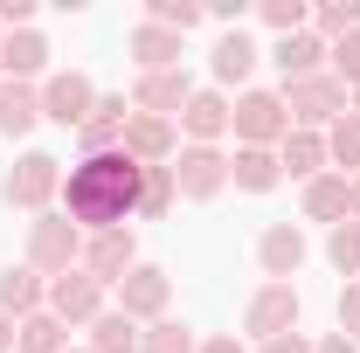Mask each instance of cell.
<instances>
[{
    "instance_id": "obj_31",
    "label": "cell",
    "mask_w": 360,
    "mask_h": 353,
    "mask_svg": "<svg viewBox=\"0 0 360 353\" xmlns=\"http://www.w3.org/2000/svg\"><path fill=\"white\" fill-rule=\"evenodd\" d=\"M146 21H153V28L187 35V28H201V21H208V7H201V0H146Z\"/></svg>"
},
{
    "instance_id": "obj_35",
    "label": "cell",
    "mask_w": 360,
    "mask_h": 353,
    "mask_svg": "<svg viewBox=\"0 0 360 353\" xmlns=\"http://www.w3.org/2000/svg\"><path fill=\"white\" fill-rule=\"evenodd\" d=\"M326 70H333L347 90H360V28H354V35H340V42L326 49Z\"/></svg>"
},
{
    "instance_id": "obj_37",
    "label": "cell",
    "mask_w": 360,
    "mask_h": 353,
    "mask_svg": "<svg viewBox=\"0 0 360 353\" xmlns=\"http://www.w3.org/2000/svg\"><path fill=\"white\" fill-rule=\"evenodd\" d=\"M257 353H312V340H305V333H284V340H264Z\"/></svg>"
},
{
    "instance_id": "obj_40",
    "label": "cell",
    "mask_w": 360,
    "mask_h": 353,
    "mask_svg": "<svg viewBox=\"0 0 360 353\" xmlns=\"http://www.w3.org/2000/svg\"><path fill=\"white\" fill-rule=\"evenodd\" d=\"M347 222H360V174H347Z\"/></svg>"
},
{
    "instance_id": "obj_41",
    "label": "cell",
    "mask_w": 360,
    "mask_h": 353,
    "mask_svg": "<svg viewBox=\"0 0 360 353\" xmlns=\"http://www.w3.org/2000/svg\"><path fill=\"white\" fill-rule=\"evenodd\" d=\"M14 333H21V326H14V319L0 312V353H14Z\"/></svg>"
},
{
    "instance_id": "obj_32",
    "label": "cell",
    "mask_w": 360,
    "mask_h": 353,
    "mask_svg": "<svg viewBox=\"0 0 360 353\" xmlns=\"http://www.w3.org/2000/svg\"><path fill=\"white\" fill-rule=\"evenodd\" d=\"M326 257H333V270H340L347 284H360V222H340V229L326 236Z\"/></svg>"
},
{
    "instance_id": "obj_38",
    "label": "cell",
    "mask_w": 360,
    "mask_h": 353,
    "mask_svg": "<svg viewBox=\"0 0 360 353\" xmlns=\"http://www.w3.org/2000/svg\"><path fill=\"white\" fill-rule=\"evenodd\" d=\"M312 353H360L347 333H326V340H312Z\"/></svg>"
},
{
    "instance_id": "obj_25",
    "label": "cell",
    "mask_w": 360,
    "mask_h": 353,
    "mask_svg": "<svg viewBox=\"0 0 360 353\" xmlns=\"http://www.w3.org/2000/svg\"><path fill=\"white\" fill-rule=\"evenodd\" d=\"M139 333H146V326H132L125 312L111 305V312L90 319V353H139Z\"/></svg>"
},
{
    "instance_id": "obj_16",
    "label": "cell",
    "mask_w": 360,
    "mask_h": 353,
    "mask_svg": "<svg viewBox=\"0 0 360 353\" xmlns=\"http://www.w3.org/2000/svg\"><path fill=\"white\" fill-rule=\"evenodd\" d=\"M125 125H132V97H97V111L77 125V146L84 153H118L125 146Z\"/></svg>"
},
{
    "instance_id": "obj_3",
    "label": "cell",
    "mask_w": 360,
    "mask_h": 353,
    "mask_svg": "<svg viewBox=\"0 0 360 353\" xmlns=\"http://www.w3.org/2000/svg\"><path fill=\"white\" fill-rule=\"evenodd\" d=\"M277 97H284V111H291V125H298V132H326L333 118H347V111H354V90L340 84L333 70H319V77H305V84H284Z\"/></svg>"
},
{
    "instance_id": "obj_13",
    "label": "cell",
    "mask_w": 360,
    "mask_h": 353,
    "mask_svg": "<svg viewBox=\"0 0 360 353\" xmlns=\"http://www.w3.org/2000/svg\"><path fill=\"white\" fill-rule=\"evenodd\" d=\"M187 97H194V77H187V63H180V70L139 77V84H132V111H146V118H180Z\"/></svg>"
},
{
    "instance_id": "obj_14",
    "label": "cell",
    "mask_w": 360,
    "mask_h": 353,
    "mask_svg": "<svg viewBox=\"0 0 360 353\" xmlns=\"http://www.w3.org/2000/svg\"><path fill=\"white\" fill-rule=\"evenodd\" d=\"M139 264V243H132V229H104V236H84V264L77 270H90L104 291L125 277V270Z\"/></svg>"
},
{
    "instance_id": "obj_2",
    "label": "cell",
    "mask_w": 360,
    "mask_h": 353,
    "mask_svg": "<svg viewBox=\"0 0 360 353\" xmlns=\"http://www.w3.org/2000/svg\"><path fill=\"white\" fill-rule=\"evenodd\" d=\"M21 264L35 270V277H49V284H56V277H70V270L84 264V229L63 215V208L35 215V222H28V257H21Z\"/></svg>"
},
{
    "instance_id": "obj_18",
    "label": "cell",
    "mask_w": 360,
    "mask_h": 353,
    "mask_svg": "<svg viewBox=\"0 0 360 353\" xmlns=\"http://www.w3.org/2000/svg\"><path fill=\"white\" fill-rule=\"evenodd\" d=\"M0 312L21 326V319H35V312H49V277H35L28 264H7L0 270Z\"/></svg>"
},
{
    "instance_id": "obj_12",
    "label": "cell",
    "mask_w": 360,
    "mask_h": 353,
    "mask_svg": "<svg viewBox=\"0 0 360 353\" xmlns=\"http://www.w3.org/2000/svg\"><path fill=\"white\" fill-rule=\"evenodd\" d=\"M49 312H56L63 326H90L97 312H111V291H104L90 270H70V277L49 284Z\"/></svg>"
},
{
    "instance_id": "obj_29",
    "label": "cell",
    "mask_w": 360,
    "mask_h": 353,
    "mask_svg": "<svg viewBox=\"0 0 360 353\" xmlns=\"http://www.w3.org/2000/svg\"><path fill=\"white\" fill-rule=\"evenodd\" d=\"M139 353H201V340H194V326H180V319H153V326L139 333Z\"/></svg>"
},
{
    "instance_id": "obj_42",
    "label": "cell",
    "mask_w": 360,
    "mask_h": 353,
    "mask_svg": "<svg viewBox=\"0 0 360 353\" xmlns=\"http://www.w3.org/2000/svg\"><path fill=\"white\" fill-rule=\"evenodd\" d=\"M70 353H90V347H70Z\"/></svg>"
},
{
    "instance_id": "obj_17",
    "label": "cell",
    "mask_w": 360,
    "mask_h": 353,
    "mask_svg": "<svg viewBox=\"0 0 360 353\" xmlns=\"http://www.w3.org/2000/svg\"><path fill=\"white\" fill-rule=\"evenodd\" d=\"M0 77H7V84H35V77H49V42L35 35V28L0 35Z\"/></svg>"
},
{
    "instance_id": "obj_30",
    "label": "cell",
    "mask_w": 360,
    "mask_h": 353,
    "mask_svg": "<svg viewBox=\"0 0 360 353\" xmlns=\"http://www.w3.org/2000/svg\"><path fill=\"white\" fill-rule=\"evenodd\" d=\"M360 28V0H326V7H312V35L326 49L340 42V35H354Z\"/></svg>"
},
{
    "instance_id": "obj_26",
    "label": "cell",
    "mask_w": 360,
    "mask_h": 353,
    "mask_svg": "<svg viewBox=\"0 0 360 353\" xmlns=\"http://www.w3.org/2000/svg\"><path fill=\"white\" fill-rule=\"evenodd\" d=\"M14 353H70V326H63L56 312H35V319H21Z\"/></svg>"
},
{
    "instance_id": "obj_5",
    "label": "cell",
    "mask_w": 360,
    "mask_h": 353,
    "mask_svg": "<svg viewBox=\"0 0 360 353\" xmlns=\"http://www.w3.org/2000/svg\"><path fill=\"white\" fill-rule=\"evenodd\" d=\"M229 132H236V146H284V132H291V111H284V97L277 90H243L236 97V111H229Z\"/></svg>"
},
{
    "instance_id": "obj_34",
    "label": "cell",
    "mask_w": 360,
    "mask_h": 353,
    "mask_svg": "<svg viewBox=\"0 0 360 353\" xmlns=\"http://www.w3.org/2000/svg\"><path fill=\"white\" fill-rule=\"evenodd\" d=\"M257 14H264V28H277V42H284V35H305V28H312V7H305V0H264Z\"/></svg>"
},
{
    "instance_id": "obj_21",
    "label": "cell",
    "mask_w": 360,
    "mask_h": 353,
    "mask_svg": "<svg viewBox=\"0 0 360 353\" xmlns=\"http://www.w3.org/2000/svg\"><path fill=\"white\" fill-rule=\"evenodd\" d=\"M277 167L291 180H319V174H333V160H326V132H284V146H277Z\"/></svg>"
},
{
    "instance_id": "obj_33",
    "label": "cell",
    "mask_w": 360,
    "mask_h": 353,
    "mask_svg": "<svg viewBox=\"0 0 360 353\" xmlns=\"http://www.w3.org/2000/svg\"><path fill=\"white\" fill-rule=\"evenodd\" d=\"M174 201H180L174 167H146V180H139V215H167Z\"/></svg>"
},
{
    "instance_id": "obj_27",
    "label": "cell",
    "mask_w": 360,
    "mask_h": 353,
    "mask_svg": "<svg viewBox=\"0 0 360 353\" xmlns=\"http://www.w3.org/2000/svg\"><path fill=\"white\" fill-rule=\"evenodd\" d=\"M305 215L312 222H347V174H319V180H305Z\"/></svg>"
},
{
    "instance_id": "obj_15",
    "label": "cell",
    "mask_w": 360,
    "mask_h": 353,
    "mask_svg": "<svg viewBox=\"0 0 360 353\" xmlns=\"http://www.w3.org/2000/svg\"><path fill=\"white\" fill-rule=\"evenodd\" d=\"M174 153H180V125L174 118L132 111V125H125V160H139V167H174Z\"/></svg>"
},
{
    "instance_id": "obj_9",
    "label": "cell",
    "mask_w": 360,
    "mask_h": 353,
    "mask_svg": "<svg viewBox=\"0 0 360 353\" xmlns=\"http://www.w3.org/2000/svg\"><path fill=\"white\" fill-rule=\"evenodd\" d=\"M90 111H97V90H90L84 70H49V77H42V118H49V125L77 132Z\"/></svg>"
},
{
    "instance_id": "obj_11",
    "label": "cell",
    "mask_w": 360,
    "mask_h": 353,
    "mask_svg": "<svg viewBox=\"0 0 360 353\" xmlns=\"http://www.w3.org/2000/svg\"><path fill=\"white\" fill-rule=\"evenodd\" d=\"M229 111H236V97L208 84V90H194V97H187V111H180L174 125H180L187 146H222V139H229Z\"/></svg>"
},
{
    "instance_id": "obj_24",
    "label": "cell",
    "mask_w": 360,
    "mask_h": 353,
    "mask_svg": "<svg viewBox=\"0 0 360 353\" xmlns=\"http://www.w3.org/2000/svg\"><path fill=\"white\" fill-rule=\"evenodd\" d=\"M270 56H277L284 84H305V77H319V70H326V42H319L312 28H305V35H284V42L270 49Z\"/></svg>"
},
{
    "instance_id": "obj_19",
    "label": "cell",
    "mask_w": 360,
    "mask_h": 353,
    "mask_svg": "<svg viewBox=\"0 0 360 353\" xmlns=\"http://www.w3.org/2000/svg\"><path fill=\"white\" fill-rule=\"evenodd\" d=\"M180 56H187V35L153 28V21H139V28H132V63H139V77H153V70H180Z\"/></svg>"
},
{
    "instance_id": "obj_7",
    "label": "cell",
    "mask_w": 360,
    "mask_h": 353,
    "mask_svg": "<svg viewBox=\"0 0 360 353\" xmlns=\"http://www.w3.org/2000/svg\"><path fill=\"white\" fill-rule=\"evenodd\" d=\"M298 319H305V298H298V284H257V298L243 305V333L264 347V340H284V333H298Z\"/></svg>"
},
{
    "instance_id": "obj_28",
    "label": "cell",
    "mask_w": 360,
    "mask_h": 353,
    "mask_svg": "<svg viewBox=\"0 0 360 353\" xmlns=\"http://www.w3.org/2000/svg\"><path fill=\"white\" fill-rule=\"evenodd\" d=\"M326 160H333V174H360V111L326 125Z\"/></svg>"
},
{
    "instance_id": "obj_43",
    "label": "cell",
    "mask_w": 360,
    "mask_h": 353,
    "mask_svg": "<svg viewBox=\"0 0 360 353\" xmlns=\"http://www.w3.org/2000/svg\"><path fill=\"white\" fill-rule=\"evenodd\" d=\"M0 84H7V77H0Z\"/></svg>"
},
{
    "instance_id": "obj_22",
    "label": "cell",
    "mask_w": 360,
    "mask_h": 353,
    "mask_svg": "<svg viewBox=\"0 0 360 353\" xmlns=\"http://www.w3.org/2000/svg\"><path fill=\"white\" fill-rule=\"evenodd\" d=\"M42 125V84H0V139H28Z\"/></svg>"
},
{
    "instance_id": "obj_6",
    "label": "cell",
    "mask_w": 360,
    "mask_h": 353,
    "mask_svg": "<svg viewBox=\"0 0 360 353\" xmlns=\"http://www.w3.org/2000/svg\"><path fill=\"white\" fill-rule=\"evenodd\" d=\"M111 305L125 312L132 326H153V319H167V305H174V277L160 264H132L118 284H111Z\"/></svg>"
},
{
    "instance_id": "obj_8",
    "label": "cell",
    "mask_w": 360,
    "mask_h": 353,
    "mask_svg": "<svg viewBox=\"0 0 360 353\" xmlns=\"http://www.w3.org/2000/svg\"><path fill=\"white\" fill-rule=\"evenodd\" d=\"M174 187H180V201H215L229 187V153L222 146H180L174 153Z\"/></svg>"
},
{
    "instance_id": "obj_36",
    "label": "cell",
    "mask_w": 360,
    "mask_h": 353,
    "mask_svg": "<svg viewBox=\"0 0 360 353\" xmlns=\"http://www.w3.org/2000/svg\"><path fill=\"white\" fill-rule=\"evenodd\" d=\"M340 333L360 347V284H347V291H340Z\"/></svg>"
},
{
    "instance_id": "obj_4",
    "label": "cell",
    "mask_w": 360,
    "mask_h": 353,
    "mask_svg": "<svg viewBox=\"0 0 360 353\" xmlns=\"http://www.w3.org/2000/svg\"><path fill=\"white\" fill-rule=\"evenodd\" d=\"M0 194H7V208H21V215H49V201H63V160H56V153H21Z\"/></svg>"
},
{
    "instance_id": "obj_39",
    "label": "cell",
    "mask_w": 360,
    "mask_h": 353,
    "mask_svg": "<svg viewBox=\"0 0 360 353\" xmlns=\"http://www.w3.org/2000/svg\"><path fill=\"white\" fill-rule=\"evenodd\" d=\"M201 353H250V347H243L236 333H215V340H201Z\"/></svg>"
},
{
    "instance_id": "obj_1",
    "label": "cell",
    "mask_w": 360,
    "mask_h": 353,
    "mask_svg": "<svg viewBox=\"0 0 360 353\" xmlns=\"http://www.w3.org/2000/svg\"><path fill=\"white\" fill-rule=\"evenodd\" d=\"M139 180L146 167L118 153H84L70 174H63V215L77 222L84 236H104V229H125L139 215Z\"/></svg>"
},
{
    "instance_id": "obj_10",
    "label": "cell",
    "mask_w": 360,
    "mask_h": 353,
    "mask_svg": "<svg viewBox=\"0 0 360 353\" xmlns=\"http://www.w3.org/2000/svg\"><path fill=\"white\" fill-rule=\"evenodd\" d=\"M312 257V243H305V229L298 222H270L264 236H257V264H264V284H291L298 270Z\"/></svg>"
},
{
    "instance_id": "obj_23",
    "label": "cell",
    "mask_w": 360,
    "mask_h": 353,
    "mask_svg": "<svg viewBox=\"0 0 360 353\" xmlns=\"http://www.w3.org/2000/svg\"><path fill=\"white\" fill-rule=\"evenodd\" d=\"M277 180H284V167H277L270 146H236V160H229V187H243V194H270Z\"/></svg>"
},
{
    "instance_id": "obj_20",
    "label": "cell",
    "mask_w": 360,
    "mask_h": 353,
    "mask_svg": "<svg viewBox=\"0 0 360 353\" xmlns=\"http://www.w3.org/2000/svg\"><path fill=\"white\" fill-rule=\"evenodd\" d=\"M257 56H264V49L250 42V35H243V28H222V35H215V56H208V70H215V90H229V84H243V77H250V70H257Z\"/></svg>"
}]
</instances>
